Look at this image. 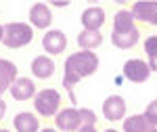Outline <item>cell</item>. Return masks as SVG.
<instances>
[{
  "mask_svg": "<svg viewBox=\"0 0 157 132\" xmlns=\"http://www.w3.org/2000/svg\"><path fill=\"white\" fill-rule=\"evenodd\" d=\"M98 65H101V61H98L97 52H92V50H75L65 59V65H63V88L67 90L69 101L73 105H75V95H73L75 84L82 82L84 78H90L92 73H97Z\"/></svg>",
  "mask_w": 157,
  "mask_h": 132,
  "instance_id": "obj_1",
  "label": "cell"
},
{
  "mask_svg": "<svg viewBox=\"0 0 157 132\" xmlns=\"http://www.w3.org/2000/svg\"><path fill=\"white\" fill-rule=\"evenodd\" d=\"M138 40H140V29L134 21L132 13L128 9L117 11L113 17V27H111V44L121 50H128L136 46Z\"/></svg>",
  "mask_w": 157,
  "mask_h": 132,
  "instance_id": "obj_2",
  "label": "cell"
},
{
  "mask_svg": "<svg viewBox=\"0 0 157 132\" xmlns=\"http://www.w3.org/2000/svg\"><path fill=\"white\" fill-rule=\"evenodd\" d=\"M34 40V27L23 21H13L2 25V44L6 48H23L32 44Z\"/></svg>",
  "mask_w": 157,
  "mask_h": 132,
  "instance_id": "obj_3",
  "label": "cell"
},
{
  "mask_svg": "<svg viewBox=\"0 0 157 132\" xmlns=\"http://www.w3.org/2000/svg\"><path fill=\"white\" fill-rule=\"evenodd\" d=\"M61 105H63V96L55 88H42L34 96V109L38 118H55L61 111Z\"/></svg>",
  "mask_w": 157,
  "mask_h": 132,
  "instance_id": "obj_4",
  "label": "cell"
},
{
  "mask_svg": "<svg viewBox=\"0 0 157 132\" xmlns=\"http://www.w3.org/2000/svg\"><path fill=\"white\" fill-rule=\"evenodd\" d=\"M55 126L59 132H78L82 128V115L78 107H61L55 115Z\"/></svg>",
  "mask_w": 157,
  "mask_h": 132,
  "instance_id": "obj_5",
  "label": "cell"
},
{
  "mask_svg": "<svg viewBox=\"0 0 157 132\" xmlns=\"http://www.w3.org/2000/svg\"><path fill=\"white\" fill-rule=\"evenodd\" d=\"M121 73H124V78H126L128 82L143 84V82L149 80L151 69H149L147 61H143V59H128L124 63V67H121Z\"/></svg>",
  "mask_w": 157,
  "mask_h": 132,
  "instance_id": "obj_6",
  "label": "cell"
},
{
  "mask_svg": "<svg viewBox=\"0 0 157 132\" xmlns=\"http://www.w3.org/2000/svg\"><path fill=\"white\" fill-rule=\"evenodd\" d=\"M103 118L109 122H120L126 118V111H128V105H126V99L120 95H111L103 101Z\"/></svg>",
  "mask_w": 157,
  "mask_h": 132,
  "instance_id": "obj_7",
  "label": "cell"
},
{
  "mask_svg": "<svg viewBox=\"0 0 157 132\" xmlns=\"http://www.w3.org/2000/svg\"><path fill=\"white\" fill-rule=\"evenodd\" d=\"M128 11L132 13L134 21L157 27V2H134Z\"/></svg>",
  "mask_w": 157,
  "mask_h": 132,
  "instance_id": "obj_8",
  "label": "cell"
},
{
  "mask_svg": "<svg viewBox=\"0 0 157 132\" xmlns=\"http://www.w3.org/2000/svg\"><path fill=\"white\" fill-rule=\"evenodd\" d=\"M42 48L52 55V57H57L61 55L65 48H67V36L61 32V29H48L44 36H42Z\"/></svg>",
  "mask_w": 157,
  "mask_h": 132,
  "instance_id": "obj_9",
  "label": "cell"
},
{
  "mask_svg": "<svg viewBox=\"0 0 157 132\" xmlns=\"http://www.w3.org/2000/svg\"><path fill=\"white\" fill-rule=\"evenodd\" d=\"M9 92H11V96L15 99V101H29V99H34L36 96V84H34V80L32 78H17L15 82H13V86L9 88Z\"/></svg>",
  "mask_w": 157,
  "mask_h": 132,
  "instance_id": "obj_10",
  "label": "cell"
},
{
  "mask_svg": "<svg viewBox=\"0 0 157 132\" xmlns=\"http://www.w3.org/2000/svg\"><path fill=\"white\" fill-rule=\"evenodd\" d=\"M52 23V13L44 2H36L29 9V25L36 29H48Z\"/></svg>",
  "mask_w": 157,
  "mask_h": 132,
  "instance_id": "obj_11",
  "label": "cell"
},
{
  "mask_svg": "<svg viewBox=\"0 0 157 132\" xmlns=\"http://www.w3.org/2000/svg\"><path fill=\"white\" fill-rule=\"evenodd\" d=\"M80 19H82L84 29H88V32H101V27L107 21V15H105V9H101V6H88L82 13Z\"/></svg>",
  "mask_w": 157,
  "mask_h": 132,
  "instance_id": "obj_12",
  "label": "cell"
},
{
  "mask_svg": "<svg viewBox=\"0 0 157 132\" xmlns=\"http://www.w3.org/2000/svg\"><path fill=\"white\" fill-rule=\"evenodd\" d=\"M29 69L34 73V78H38V80H48V78L55 76L57 65H55V61L50 59L48 55H38V57H34Z\"/></svg>",
  "mask_w": 157,
  "mask_h": 132,
  "instance_id": "obj_13",
  "label": "cell"
},
{
  "mask_svg": "<svg viewBox=\"0 0 157 132\" xmlns=\"http://www.w3.org/2000/svg\"><path fill=\"white\" fill-rule=\"evenodd\" d=\"M13 128L17 132H40V118L32 111H19L13 118Z\"/></svg>",
  "mask_w": 157,
  "mask_h": 132,
  "instance_id": "obj_14",
  "label": "cell"
},
{
  "mask_svg": "<svg viewBox=\"0 0 157 132\" xmlns=\"http://www.w3.org/2000/svg\"><path fill=\"white\" fill-rule=\"evenodd\" d=\"M17 73H19V69H17V65H15L13 61L0 57V96L4 95V92H9V88L13 86V82L19 78Z\"/></svg>",
  "mask_w": 157,
  "mask_h": 132,
  "instance_id": "obj_15",
  "label": "cell"
},
{
  "mask_svg": "<svg viewBox=\"0 0 157 132\" xmlns=\"http://www.w3.org/2000/svg\"><path fill=\"white\" fill-rule=\"evenodd\" d=\"M101 44H103V34L101 32L82 29L78 34V46H80V50H92L94 52V48H98Z\"/></svg>",
  "mask_w": 157,
  "mask_h": 132,
  "instance_id": "obj_16",
  "label": "cell"
},
{
  "mask_svg": "<svg viewBox=\"0 0 157 132\" xmlns=\"http://www.w3.org/2000/svg\"><path fill=\"white\" fill-rule=\"evenodd\" d=\"M124 132H151V124L147 122V118L143 113H134V115H128L124 118Z\"/></svg>",
  "mask_w": 157,
  "mask_h": 132,
  "instance_id": "obj_17",
  "label": "cell"
},
{
  "mask_svg": "<svg viewBox=\"0 0 157 132\" xmlns=\"http://www.w3.org/2000/svg\"><path fill=\"white\" fill-rule=\"evenodd\" d=\"M143 50H145V55H147V65H149L151 73L153 72L157 73V34H151V36L145 38Z\"/></svg>",
  "mask_w": 157,
  "mask_h": 132,
  "instance_id": "obj_18",
  "label": "cell"
},
{
  "mask_svg": "<svg viewBox=\"0 0 157 132\" xmlns=\"http://www.w3.org/2000/svg\"><path fill=\"white\" fill-rule=\"evenodd\" d=\"M143 115H145L147 122L151 124V128H157V99H155V101H151V103L147 105V109H145Z\"/></svg>",
  "mask_w": 157,
  "mask_h": 132,
  "instance_id": "obj_19",
  "label": "cell"
},
{
  "mask_svg": "<svg viewBox=\"0 0 157 132\" xmlns=\"http://www.w3.org/2000/svg\"><path fill=\"white\" fill-rule=\"evenodd\" d=\"M80 115H82V126H97V113L92 109H80Z\"/></svg>",
  "mask_w": 157,
  "mask_h": 132,
  "instance_id": "obj_20",
  "label": "cell"
},
{
  "mask_svg": "<svg viewBox=\"0 0 157 132\" xmlns=\"http://www.w3.org/2000/svg\"><path fill=\"white\" fill-rule=\"evenodd\" d=\"M78 132H98V130H97V126H82Z\"/></svg>",
  "mask_w": 157,
  "mask_h": 132,
  "instance_id": "obj_21",
  "label": "cell"
},
{
  "mask_svg": "<svg viewBox=\"0 0 157 132\" xmlns=\"http://www.w3.org/2000/svg\"><path fill=\"white\" fill-rule=\"evenodd\" d=\"M40 132H59L57 128H40Z\"/></svg>",
  "mask_w": 157,
  "mask_h": 132,
  "instance_id": "obj_22",
  "label": "cell"
},
{
  "mask_svg": "<svg viewBox=\"0 0 157 132\" xmlns=\"http://www.w3.org/2000/svg\"><path fill=\"white\" fill-rule=\"evenodd\" d=\"M103 132H117L115 128H107V130H103Z\"/></svg>",
  "mask_w": 157,
  "mask_h": 132,
  "instance_id": "obj_23",
  "label": "cell"
},
{
  "mask_svg": "<svg viewBox=\"0 0 157 132\" xmlns=\"http://www.w3.org/2000/svg\"><path fill=\"white\" fill-rule=\"evenodd\" d=\"M0 132H11V130L9 128H0Z\"/></svg>",
  "mask_w": 157,
  "mask_h": 132,
  "instance_id": "obj_24",
  "label": "cell"
},
{
  "mask_svg": "<svg viewBox=\"0 0 157 132\" xmlns=\"http://www.w3.org/2000/svg\"><path fill=\"white\" fill-rule=\"evenodd\" d=\"M0 42H2V25H0Z\"/></svg>",
  "mask_w": 157,
  "mask_h": 132,
  "instance_id": "obj_25",
  "label": "cell"
},
{
  "mask_svg": "<svg viewBox=\"0 0 157 132\" xmlns=\"http://www.w3.org/2000/svg\"><path fill=\"white\" fill-rule=\"evenodd\" d=\"M151 132H157V128H153V130H151Z\"/></svg>",
  "mask_w": 157,
  "mask_h": 132,
  "instance_id": "obj_26",
  "label": "cell"
},
{
  "mask_svg": "<svg viewBox=\"0 0 157 132\" xmlns=\"http://www.w3.org/2000/svg\"><path fill=\"white\" fill-rule=\"evenodd\" d=\"M0 122H2V120H0Z\"/></svg>",
  "mask_w": 157,
  "mask_h": 132,
  "instance_id": "obj_27",
  "label": "cell"
}]
</instances>
